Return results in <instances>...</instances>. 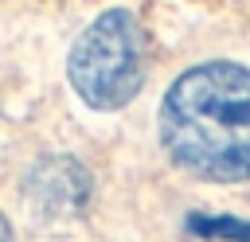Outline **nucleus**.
<instances>
[{
  "label": "nucleus",
  "instance_id": "obj_2",
  "mask_svg": "<svg viewBox=\"0 0 250 242\" xmlns=\"http://www.w3.org/2000/svg\"><path fill=\"white\" fill-rule=\"evenodd\" d=\"M66 78L90 109H121L145 82V35L129 8L102 12L70 47Z\"/></svg>",
  "mask_w": 250,
  "mask_h": 242
},
{
  "label": "nucleus",
  "instance_id": "obj_4",
  "mask_svg": "<svg viewBox=\"0 0 250 242\" xmlns=\"http://www.w3.org/2000/svg\"><path fill=\"white\" fill-rule=\"evenodd\" d=\"M0 242H12V222L0 215Z\"/></svg>",
  "mask_w": 250,
  "mask_h": 242
},
{
  "label": "nucleus",
  "instance_id": "obj_1",
  "mask_svg": "<svg viewBox=\"0 0 250 242\" xmlns=\"http://www.w3.org/2000/svg\"><path fill=\"white\" fill-rule=\"evenodd\" d=\"M160 144L199 180H250V66L215 59L184 70L160 101Z\"/></svg>",
  "mask_w": 250,
  "mask_h": 242
},
{
  "label": "nucleus",
  "instance_id": "obj_3",
  "mask_svg": "<svg viewBox=\"0 0 250 242\" xmlns=\"http://www.w3.org/2000/svg\"><path fill=\"white\" fill-rule=\"evenodd\" d=\"M184 226H188V234H199V238L250 242V219H234V215H203V211H191Z\"/></svg>",
  "mask_w": 250,
  "mask_h": 242
}]
</instances>
